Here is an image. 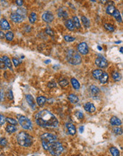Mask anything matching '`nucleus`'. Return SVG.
Instances as JSON below:
<instances>
[{
	"label": "nucleus",
	"instance_id": "nucleus-29",
	"mask_svg": "<svg viewBox=\"0 0 123 156\" xmlns=\"http://www.w3.org/2000/svg\"><path fill=\"white\" fill-rule=\"evenodd\" d=\"M110 152L112 156H120V151L118 150V149H117L116 148H115V147L110 148Z\"/></svg>",
	"mask_w": 123,
	"mask_h": 156
},
{
	"label": "nucleus",
	"instance_id": "nucleus-48",
	"mask_svg": "<svg viewBox=\"0 0 123 156\" xmlns=\"http://www.w3.org/2000/svg\"><path fill=\"white\" fill-rule=\"evenodd\" d=\"M16 3L18 6H21L23 4V0H16Z\"/></svg>",
	"mask_w": 123,
	"mask_h": 156
},
{
	"label": "nucleus",
	"instance_id": "nucleus-15",
	"mask_svg": "<svg viewBox=\"0 0 123 156\" xmlns=\"http://www.w3.org/2000/svg\"><path fill=\"white\" fill-rule=\"evenodd\" d=\"M66 128H67V129H68V131H69V134L71 135H74L76 134V127L74 126V125H73L72 124H69V123H68V124H66Z\"/></svg>",
	"mask_w": 123,
	"mask_h": 156
},
{
	"label": "nucleus",
	"instance_id": "nucleus-42",
	"mask_svg": "<svg viewBox=\"0 0 123 156\" xmlns=\"http://www.w3.org/2000/svg\"><path fill=\"white\" fill-rule=\"evenodd\" d=\"M76 116L79 118V119H82L84 118V114L81 112H77L76 113Z\"/></svg>",
	"mask_w": 123,
	"mask_h": 156
},
{
	"label": "nucleus",
	"instance_id": "nucleus-57",
	"mask_svg": "<svg viewBox=\"0 0 123 156\" xmlns=\"http://www.w3.org/2000/svg\"></svg>",
	"mask_w": 123,
	"mask_h": 156
},
{
	"label": "nucleus",
	"instance_id": "nucleus-36",
	"mask_svg": "<svg viewBox=\"0 0 123 156\" xmlns=\"http://www.w3.org/2000/svg\"><path fill=\"white\" fill-rule=\"evenodd\" d=\"M59 84H60L62 87H65L69 84V82H68V81L66 80V79H63V80H60V81L59 82Z\"/></svg>",
	"mask_w": 123,
	"mask_h": 156
},
{
	"label": "nucleus",
	"instance_id": "nucleus-11",
	"mask_svg": "<svg viewBox=\"0 0 123 156\" xmlns=\"http://www.w3.org/2000/svg\"><path fill=\"white\" fill-rule=\"evenodd\" d=\"M84 109H85L87 112L93 113L96 112V107H95V106H94L93 104H92V103L87 102L86 104H84Z\"/></svg>",
	"mask_w": 123,
	"mask_h": 156
},
{
	"label": "nucleus",
	"instance_id": "nucleus-18",
	"mask_svg": "<svg viewBox=\"0 0 123 156\" xmlns=\"http://www.w3.org/2000/svg\"><path fill=\"white\" fill-rule=\"evenodd\" d=\"M2 58H3V60L4 61L5 64L6 65V68H9V70H12V63H11V60L9 59V58L7 56H3Z\"/></svg>",
	"mask_w": 123,
	"mask_h": 156
},
{
	"label": "nucleus",
	"instance_id": "nucleus-38",
	"mask_svg": "<svg viewBox=\"0 0 123 156\" xmlns=\"http://www.w3.org/2000/svg\"><path fill=\"white\" fill-rule=\"evenodd\" d=\"M6 68V65L5 64L4 61L2 58H0V69L4 70Z\"/></svg>",
	"mask_w": 123,
	"mask_h": 156
},
{
	"label": "nucleus",
	"instance_id": "nucleus-30",
	"mask_svg": "<svg viewBox=\"0 0 123 156\" xmlns=\"http://www.w3.org/2000/svg\"><path fill=\"white\" fill-rule=\"evenodd\" d=\"M73 22H74L75 28H81V23L79 22V18L77 17V16H74L73 17Z\"/></svg>",
	"mask_w": 123,
	"mask_h": 156
},
{
	"label": "nucleus",
	"instance_id": "nucleus-16",
	"mask_svg": "<svg viewBox=\"0 0 123 156\" xmlns=\"http://www.w3.org/2000/svg\"><path fill=\"white\" fill-rule=\"evenodd\" d=\"M65 26H66V28L69 30H74V22L71 19H68L65 22Z\"/></svg>",
	"mask_w": 123,
	"mask_h": 156
},
{
	"label": "nucleus",
	"instance_id": "nucleus-53",
	"mask_svg": "<svg viewBox=\"0 0 123 156\" xmlns=\"http://www.w3.org/2000/svg\"><path fill=\"white\" fill-rule=\"evenodd\" d=\"M120 52H122V53H123V47H122V48H120Z\"/></svg>",
	"mask_w": 123,
	"mask_h": 156
},
{
	"label": "nucleus",
	"instance_id": "nucleus-10",
	"mask_svg": "<svg viewBox=\"0 0 123 156\" xmlns=\"http://www.w3.org/2000/svg\"><path fill=\"white\" fill-rule=\"evenodd\" d=\"M42 18L46 23H51L54 20V15H53V14L52 12L48 11V12H45L43 14Z\"/></svg>",
	"mask_w": 123,
	"mask_h": 156
},
{
	"label": "nucleus",
	"instance_id": "nucleus-28",
	"mask_svg": "<svg viewBox=\"0 0 123 156\" xmlns=\"http://www.w3.org/2000/svg\"><path fill=\"white\" fill-rule=\"evenodd\" d=\"M81 21H82V23L84 24V27H86V28H89V26H90V21H89L88 18H87L86 16H82L81 17Z\"/></svg>",
	"mask_w": 123,
	"mask_h": 156
},
{
	"label": "nucleus",
	"instance_id": "nucleus-46",
	"mask_svg": "<svg viewBox=\"0 0 123 156\" xmlns=\"http://www.w3.org/2000/svg\"><path fill=\"white\" fill-rule=\"evenodd\" d=\"M7 96H8V97H9V99L10 100H13V94H12V91L11 90H9L8 93H7Z\"/></svg>",
	"mask_w": 123,
	"mask_h": 156
},
{
	"label": "nucleus",
	"instance_id": "nucleus-14",
	"mask_svg": "<svg viewBox=\"0 0 123 156\" xmlns=\"http://www.w3.org/2000/svg\"><path fill=\"white\" fill-rule=\"evenodd\" d=\"M110 124H111L112 126H119L122 124V122H121V120L116 116L112 117V118H110Z\"/></svg>",
	"mask_w": 123,
	"mask_h": 156
},
{
	"label": "nucleus",
	"instance_id": "nucleus-25",
	"mask_svg": "<svg viewBox=\"0 0 123 156\" xmlns=\"http://www.w3.org/2000/svg\"><path fill=\"white\" fill-rule=\"evenodd\" d=\"M6 130L9 134H13V133L16 131V127L14 125H12V124L8 125V126H6Z\"/></svg>",
	"mask_w": 123,
	"mask_h": 156
},
{
	"label": "nucleus",
	"instance_id": "nucleus-50",
	"mask_svg": "<svg viewBox=\"0 0 123 156\" xmlns=\"http://www.w3.org/2000/svg\"><path fill=\"white\" fill-rule=\"evenodd\" d=\"M99 1H100V2H101V3H102V4H106V3L108 2V0H99Z\"/></svg>",
	"mask_w": 123,
	"mask_h": 156
},
{
	"label": "nucleus",
	"instance_id": "nucleus-3",
	"mask_svg": "<svg viewBox=\"0 0 123 156\" xmlns=\"http://www.w3.org/2000/svg\"><path fill=\"white\" fill-rule=\"evenodd\" d=\"M66 60L73 65H79L81 62V58L79 52L73 49H70L66 52Z\"/></svg>",
	"mask_w": 123,
	"mask_h": 156
},
{
	"label": "nucleus",
	"instance_id": "nucleus-40",
	"mask_svg": "<svg viewBox=\"0 0 123 156\" xmlns=\"http://www.w3.org/2000/svg\"><path fill=\"white\" fill-rule=\"evenodd\" d=\"M45 33H46L48 35L52 36H54V32H53V30H52V29H50V28H47L45 29Z\"/></svg>",
	"mask_w": 123,
	"mask_h": 156
},
{
	"label": "nucleus",
	"instance_id": "nucleus-1",
	"mask_svg": "<svg viewBox=\"0 0 123 156\" xmlns=\"http://www.w3.org/2000/svg\"><path fill=\"white\" fill-rule=\"evenodd\" d=\"M35 122L43 128H56L58 126V120L50 112L42 110L35 115Z\"/></svg>",
	"mask_w": 123,
	"mask_h": 156
},
{
	"label": "nucleus",
	"instance_id": "nucleus-13",
	"mask_svg": "<svg viewBox=\"0 0 123 156\" xmlns=\"http://www.w3.org/2000/svg\"><path fill=\"white\" fill-rule=\"evenodd\" d=\"M26 99L28 104L30 105V106H31L33 109H35V101H34V98L32 96V95H31V94H27L26 96Z\"/></svg>",
	"mask_w": 123,
	"mask_h": 156
},
{
	"label": "nucleus",
	"instance_id": "nucleus-26",
	"mask_svg": "<svg viewBox=\"0 0 123 156\" xmlns=\"http://www.w3.org/2000/svg\"><path fill=\"white\" fill-rule=\"evenodd\" d=\"M28 19H29V22H30L31 24H34L36 22V20H37V14L35 12H32L29 15Z\"/></svg>",
	"mask_w": 123,
	"mask_h": 156
},
{
	"label": "nucleus",
	"instance_id": "nucleus-20",
	"mask_svg": "<svg viewBox=\"0 0 123 156\" xmlns=\"http://www.w3.org/2000/svg\"><path fill=\"white\" fill-rule=\"evenodd\" d=\"M68 99L70 101L71 103L72 104H76L79 102V98L76 95H75L74 94H71L68 96Z\"/></svg>",
	"mask_w": 123,
	"mask_h": 156
},
{
	"label": "nucleus",
	"instance_id": "nucleus-6",
	"mask_svg": "<svg viewBox=\"0 0 123 156\" xmlns=\"http://www.w3.org/2000/svg\"><path fill=\"white\" fill-rule=\"evenodd\" d=\"M26 16V10L25 9H18L17 11L12 12L10 18L15 23L22 22Z\"/></svg>",
	"mask_w": 123,
	"mask_h": 156
},
{
	"label": "nucleus",
	"instance_id": "nucleus-5",
	"mask_svg": "<svg viewBox=\"0 0 123 156\" xmlns=\"http://www.w3.org/2000/svg\"><path fill=\"white\" fill-rule=\"evenodd\" d=\"M48 150L50 152V154L53 156H60L63 152L64 148L60 142L54 141L50 144Z\"/></svg>",
	"mask_w": 123,
	"mask_h": 156
},
{
	"label": "nucleus",
	"instance_id": "nucleus-17",
	"mask_svg": "<svg viewBox=\"0 0 123 156\" xmlns=\"http://www.w3.org/2000/svg\"><path fill=\"white\" fill-rule=\"evenodd\" d=\"M103 73V71L101 70H95L93 71L92 75L95 79L99 80V78H101V76Z\"/></svg>",
	"mask_w": 123,
	"mask_h": 156
},
{
	"label": "nucleus",
	"instance_id": "nucleus-44",
	"mask_svg": "<svg viewBox=\"0 0 123 156\" xmlns=\"http://www.w3.org/2000/svg\"><path fill=\"white\" fill-rule=\"evenodd\" d=\"M12 62H13V65H14L15 67H18V65L21 63V62L18 60V59H16V58H13V59H12Z\"/></svg>",
	"mask_w": 123,
	"mask_h": 156
},
{
	"label": "nucleus",
	"instance_id": "nucleus-24",
	"mask_svg": "<svg viewBox=\"0 0 123 156\" xmlns=\"http://www.w3.org/2000/svg\"><path fill=\"white\" fill-rule=\"evenodd\" d=\"M36 100H37V103H38V104L40 106H43L45 104V102H46V99H45V96H38Z\"/></svg>",
	"mask_w": 123,
	"mask_h": 156
},
{
	"label": "nucleus",
	"instance_id": "nucleus-54",
	"mask_svg": "<svg viewBox=\"0 0 123 156\" xmlns=\"http://www.w3.org/2000/svg\"><path fill=\"white\" fill-rule=\"evenodd\" d=\"M98 50H102V48H101L100 46H98Z\"/></svg>",
	"mask_w": 123,
	"mask_h": 156
},
{
	"label": "nucleus",
	"instance_id": "nucleus-7",
	"mask_svg": "<svg viewBox=\"0 0 123 156\" xmlns=\"http://www.w3.org/2000/svg\"><path fill=\"white\" fill-rule=\"evenodd\" d=\"M17 117L18 119V123L22 128L26 130H32L33 126L28 118H27L25 116H21V115H18Z\"/></svg>",
	"mask_w": 123,
	"mask_h": 156
},
{
	"label": "nucleus",
	"instance_id": "nucleus-23",
	"mask_svg": "<svg viewBox=\"0 0 123 156\" xmlns=\"http://www.w3.org/2000/svg\"><path fill=\"white\" fill-rule=\"evenodd\" d=\"M58 16L61 18H63V19H66L68 17V14L66 11H64V10L60 9L58 12Z\"/></svg>",
	"mask_w": 123,
	"mask_h": 156
},
{
	"label": "nucleus",
	"instance_id": "nucleus-56",
	"mask_svg": "<svg viewBox=\"0 0 123 156\" xmlns=\"http://www.w3.org/2000/svg\"><path fill=\"white\" fill-rule=\"evenodd\" d=\"M91 2H96V0H91Z\"/></svg>",
	"mask_w": 123,
	"mask_h": 156
},
{
	"label": "nucleus",
	"instance_id": "nucleus-19",
	"mask_svg": "<svg viewBox=\"0 0 123 156\" xmlns=\"http://www.w3.org/2000/svg\"><path fill=\"white\" fill-rule=\"evenodd\" d=\"M113 16H114V18L116 19L117 22H118L119 23H122L123 22V19H122V17H121L120 13V12L118 9H115V11L114 12Z\"/></svg>",
	"mask_w": 123,
	"mask_h": 156
},
{
	"label": "nucleus",
	"instance_id": "nucleus-39",
	"mask_svg": "<svg viewBox=\"0 0 123 156\" xmlns=\"http://www.w3.org/2000/svg\"><path fill=\"white\" fill-rule=\"evenodd\" d=\"M64 38L67 42H73L75 40V38L72 37V36H65L64 37Z\"/></svg>",
	"mask_w": 123,
	"mask_h": 156
},
{
	"label": "nucleus",
	"instance_id": "nucleus-32",
	"mask_svg": "<svg viewBox=\"0 0 123 156\" xmlns=\"http://www.w3.org/2000/svg\"><path fill=\"white\" fill-rule=\"evenodd\" d=\"M90 90H91L93 94H98L100 92L99 88L97 87L96 86H95V85H91L90 87Z\"/></svg>",
	"mask_w": 123,
	"mask_h": 156
},
{
	"label": "nucleus",
	"instance_id": "nucleus-27",
	"mask_svg": "<svg viewBox=\"0 0 123 156\" xmlns=\"http://www.w3.org/2000/svg\"><path fill=\"white\" fill-rule=\"evenodd\" d=\"M115 6H113V5H108L107 6V9H106V12L107 14H110V15H113L114 12L115 11Z\"/></svg>",
	"mask_w": 123,
	"mask_h": 156
},
{
	"label": "nucleus",
	"instance_id": "nucleus-22",
	"mask_svg": "<svg viewBox=\"0 0 123 156\" xmlns=\"http://www.w3.org/2000/svg\"><path fill=\"white\" fill-rule=\"evenodd\" d=\"M71 84H72V86H73V87L74 88L75 90H79V89H80V83L77 81L76 79L72 78V79L71 80Z\"/></svg>",
	"mask_w": 123,
	"mask_h": 156
},
{
	"label": "nucleus",
	"instance_id": "nucleus-55",
	"mask_svg": "<svg viewBox=\"0 0 123 156\" xmlns=\"http://www.w3.org/2000/svg\"><path fill=\"white\" fill-rule=\"evenodd\" d=\"M121 43V41H117V42H115V44H120Z\"/></svg>",
	"mask_w": 123,
	"mask_h": 156
},
{
	"label": "nucleus",
	"instance_id": "nucleus-8",
	"mask_svg": "<svg viewBox=\"0 0 123 156\" xmlns=\"http://www.w3.org/2000/svg\"><path fill=\"white\" fill-rule=\"evenodd\" d=\"M95 63H96V65L98 67H99L101 68H106L108 65V60H106L104 57H98V58H97L96 59V60H95Z\"/></svg>",
	"mask_w": 123,
	"mask_h": 156
},
{
	"label": "nucleus",
	"instance_id": "nucleus-45",
	"mask_svg": "<svg viewBox=\"0 0 123 156\" xmlns=\"http://www.w3.org/2000/svg\"><path fill=\"white\" fill-rule=\"evenodd\" d=\"M48 86L49 88H54V87H57V84L54 81H52V82H50L48 83Z\"/></svg>",
	"mask_w": 123,
	"mask_h": 156
},
{
	"label": "nucleus",
	"instance_id": "nucleus-9",
	"mask_svg": "<svg viewBox=\"0 0 123 156\" xmlns=\"http://www.w3.org/2000/svg\"><path fill=\"white\" fill-rule=\"evenodd\" d=\"M78 51L80 52L81 55H86L88 53V45L85 42H82L79 44L77 46Z\"/></svg>",
	"mask_w": 123,
	"mask_h": 156
},
{
	"label": "nucleus",
	"instance_id": "nucleus-4",
	"mask_svg": "<svg viewBox=\"0 0 123 156\" xmlns=\"http://www.w3.org/2000/svg\"><path fill=\"white\" fill-rule=\"evenodd\" d=\"M41 140L44 150H48L50 144L57 140V136L52 134H44L41 136Z\"/></svg>",
	"mask_w": 123,
	"mask_h": 156
},
{
	"label": "nucleus",
	"instance_id": "nucleus-31",
	"mask_svg": "<svg viewBox=\"0 0 123 156\" xmlns=\"http://www.w3.org/2000/svg\"><path fill=\"white\" fill-rule=\"evenodd\" d=\"M113 132L116 135H121L123 134V128H120V127H118V126L113 128Z\"/></svg>",
	"mask_w": 123,
	"mask_h": 156
},
{
	"label": "nucleus",
	"instance_id": "nucleus-41",
	"mask_svg": "<svg viewBox=\"0 0 123 156\" xmlns=\"http://www.w3.org/2000/svg\"><path fill=\"white\" fill-rule=\"evenodd\" d=\"M6 122V118L2 114H0V125H3Z\"/></svg>",
	"mask_w": 123,
	"mask_h": 156
},
{
	"label": "nucleus",
	"instance_id": "nucleus-49",
	"mask_svg": "<svg viewBox=\"0 0 123 156\" xmlns=\"http://www.w3.org/2000/svg\"><path fill=\"white\" fill-rule=\"evenodd\" d=\"M5 37V34L2 31V30H0V38L3 39Z\"/></svg>",
	"mask_w": 123,
	"mask_h": 156
},
{
	"label": "nucleus",
	"instance_id": "nucleus-35",
	"mask_svg": "<svg viewBox=\"0 0 123 156\" xmlns=\"http://www.w3.org/2000/svg\"><path fill=\"white\" fill-rule=\"evenodd\" d=\"M104 27H105V28H106V30L110 31V32H113L115 30L114 26L110 25V24H104Z\"/></svg>",
	"mask_w": 123,
	"mask_h": 156
},
{
	"label": "nucleus",
	"instance_id": "nucleus-51",
	"mask_svg": "<svg viewBox=\"0 0 123 156\" xmlns=\"http://www.w3.org/2000/svg\"><path fill=\"white\" fill-rule=\"evenodd\" d=\"M84 130V126H81L80 128H79V131H80V133H82Z\"/></svg>",
	"mask_w": 123,
	"mask_h": 156
},
{
	"label": "nucleus",
	"instance_id": "nucleus-47",
	"mask_svg": "<svg viewBox=\"0 0 123 156\" xmlns=\"http://www.w3.org/2000/svg\"><path fill=\"white\" fill-rule=\"evenodd\" d=\"M4 93L2 91H0V102H3L4 100Z\"/></svg>",
	"mask_w": 123,
	"mask_h": 156
},
{
	"label": "nucleus",
	"instance_id": "nucleus-52",
	"mask_svg": "<svg viewBox=\"0 0 123 156\" xmlns=\"http://www.w3.org/2000/svg\"><path fill=\"white\" fill-rule=\"evenodd\" d=\"M50 62V60H45V62L46 64H48V63H49V62Z\"/></svg>",
	"mask_w": 123,
	"mask_h": 156
},
{
	"label": "nucleus",
	"instance_id": "nucleus-2",
	"mask_svg": "<svg viewBox=\"0 0 123 156\" xmlns=\"http://www.w3.org/2000/svg\"><path fill=\"white\" fill-rule=\"evenodd\" d=\"M33 141V137L26 132H20L17 136L18 143L23 147H30Z\"/></svg>",
	"mask_w": 123,
	"mask_h": 156
},
{
	"label": "nucleus",
	"instance_id": "nucleus-33",
	"mask_svg": "<svg viewBox=\"0 0 123 156\" xmlns=\"http://www.w3.org/2000/svg\"><path fill=\"white\" fill-rule=\"evenodd\" d=\"M13 37H14V35H13V32L11 31H8L6 34H5V38L7 40L9 41H11L13 40Z\"/></svg>",
	"mask_w": 123,
	"mask_h": 156
},
{
	"label": "nucleus",
	"instance_id": "nucleus-34",
	"mask_svg": "<svg viewBox=\"0 0 123 156\" xmlns=\"http://www.w3.org/2000/svg\"><path fill=\"white\" fill-rule=\"evenodd\" d=\"M112 76H113V80H114L115 81H120L122 79L121 74L119 73V72H114V73L112 74Z\"/></svg>",
	"mask_w": 123,
	"mask_h": 156
},
{
	"label": "nucleus",
	"instance_id": "nucleus-43",
	"mask_svg": "<svg viewBox=\"0 0 123 156\" xmlns=\"http://www.w3.org/2000/svg\"><path fill=\"white\" fill-rule=\"evenodd\" d=\"M7 144V140L5 138H1L0 139V145L1 146H6Z\"/></svg>",
	"mask_w": 123,
	"mask_h": 156
},
{
	"label": "nucleus",
	"instance_id": "nucleus-37",
	"mask_svg": "<svg viewBox=\"0 0 123 156\" xmlns=\"http://www.w3.org/2000/svg\"><path fill=\"white\" fill-rule=\"evenodd\" d=\"M6 121L8 123H9L10 124H12V125H14V126L17 125V121H16L15 119H13L12 118H6Z\"/></svg>",
	"mask_w": 123,
	"mask_h": 156
},
{
	"label": "nucleus",
	"instance_id": "nucleus-12",
	"mask_svg": "<svg viewBox=\"0 0 123 156\" xmlns=\"http://www.w3.org/2000/svg\"><path fill=\"white\" fill-rule=\"evenodd\" d=\"M0 27L3 30H9L11 28V26L9 25V22H7V20H6L5 18L1 19V21H0Z\"/></svg>",
	"mask_w": 123,
	"mask_h": 156
},
{
	"label": "nucleus",
	"instance_id": "nucleus-21",
	"mask_svg": "<svg viewBox=\"0 0 123 156\" xmlns=\"http://www.w3.org/2000/svg\"><path fill=\"white\" fill-rule=\"evenodd\" d=\"M108 74L103 72V73L102 74L101 78H99V81L103 84H105L108 82Z\"/></svg>",
	"mask_w": 123,
	"mask_h": 156
}]
</instances>
